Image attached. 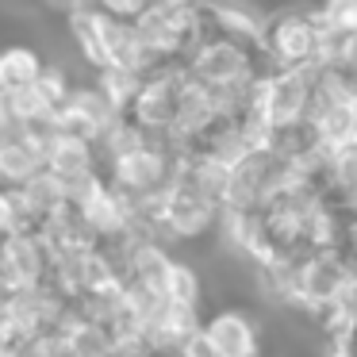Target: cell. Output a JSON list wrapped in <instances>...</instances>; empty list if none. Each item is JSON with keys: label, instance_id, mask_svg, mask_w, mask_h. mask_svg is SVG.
Segmentation results:
<instances>
[{"label": "cell", "instance_id": "cell-12", "mask_svg": "<svg viewBox=\"0 0 357 357\" xmlns=\"http://www.w3.org/2000/svg\"><path fill=\"white\" fill-rule=\"evenodd\" d=\"M208 20H211V31L227 35L242 47H257L269 12L254 8V4H208Z\"/></svg>", "mask_w": 357, "mask_h": 357}, {"label": "cell", "instance_id": "cell-10", "mask_svg": "<svg viewBox=\"0 0 357 357\" xmlns=\"http://www.w3.org/2000/svg\"><path fill=\"white\" fill-rule=\"evenodd\" d=\"M43 169L54 173L58 181H77V177H85V173L100 169V165H96L93 142H81V139H73V135H62V131L50 127L47 142H43Z\"/></svg>", "mask_w": 357, "mask_h": 357}, {"label": "cell", "instance_id": "cell-8", "mask_svg": "<svg viewBox=\"0 0 357 357\" xmlns=\"http://www.w3.org/2000/svg\"><path fill=\"white\" fill-rule=\"evenodd\" d=\"M112 119H116V112L108 108V100L96 93L93 81L81 77V81H73L70 96H66V104L54 112V123L50 127L62 131V135H73V139H81V142H96Z\"/></svg>", "mask_w": 357, "mask_h": 357}, {"label": "cell", "instance_id": "cell-14", "mask_svg": "<svg viewBox=\"0 0 357 357\" xmlns=\"http://www.w3.org/2000/svg\"><path fill=\"white\" fill-rule=\"evenodd\" d=\"M16 196L24 200V208L35 215V223H39V227L70 204V200H66V181H58L54 173H47V169L35 173L24 188H16Z\"/></svg>", "mask_w": 357, "mask_h": 357}, {"label": "cell", "instance_id": "cell-3", "mask_svg": "<svg viewBox=\"0 0 357 357\" xmlns=\"http://www.w3.org/2000/svg\"><path fill=\"white\" fill-rule=\"evenodd\" d=\"M315 43L319 31L307 20V8H280L269 12L257 50L273 70H300V66L315 62Z\"/></svg>", "mask_w": 357, "mask_h": 357}, {"label": "cell", "instance_id": "cell-22", "mask_svg": "<svg viewBox=\"0 0 357 357\" xmlns=\"http://www.w3.org/2000/svg\"><path fill=\"white\" fill-rule=\"evenodd\" d=\"M4 93H8V89H4V85H0V96H4Z\"/></svg>", "mask_w": 357, "mask_h": 357}, {"label": "cell", "instance_id": "cell-20", "mask_svg": "<svg viewBox=\"0 0 357 357\" xmlns=\"http://www.w3.org/2000/svg\"><path fill=\"white\" fill-rule=\"evenodd\" d=\"M323 354L326 357H357L354 354V342H349V346H323Z\"/></svg>", "mask_w": 357, "mask_h": 357}, {"label": "cell", "instance_id": "cell-5", "mask_svg": "<svg viewBox=\"0 0 357 357\" xmlns=\"http://www.w3.org/2000/svg\"><path fill=\"white\" fill-rule=\"evenodd\" d=\"M323 66L307 62L300 70H273L269 77V100H265V123L277 135L284 131H303V116H307L311 85H315Z\"/></svg>", "mask_w": 357, "mask_h": 357}, {"label": "cell", "instance_id": "cell-13", "mask_svg": "<svg viewBox=\"0 0 357 357\" xmlns=\"http://www.w3.org/2000/svg\"><path fill=\"white\" fill-rule=\"evenodd\" d=\"M162 296L169 307H185V311H204V277L192 261L173 254L169 269L162 277Z\"/></svg>", "mask_w": 357, "mask_h": 357}, {"label": "cell", "instance_id": "cell-19", "mask_svg": "<svg viewBox=\"0 0 357 357\" xmlns=\"http://www.w3.org/2000/svg\"><path fill=\"white\" fill-rule=\"evenodd\" d=\"M334 254L349 265V273H357V215L338 219V234H334Z\"/></svg>", "mask_w": 357, "mask_h": 357}, {"label": "cell", "instance_id": "cell-2", "mask_svg": "<svg viewBox=\"0 0 357 357\" xmlns=\"http://www.w3.org/2000/svg\"><path fill=\"white\" fill-rule=\"evenodd\" d=\"M219 211L211 200H204L192 185L173 177V185L162 192V238L165 246H200L211 242L219 231Z\"/></svg>", "mask_w": 357, "mask_h": 357}, {"label": "cell", "instance_id": "cell-17", "mask_svg": "<svg viewBox=\"0 0 357 357\" xmlns=\"http://www.w3.org/2000/svg\"><path fill=\"white\" fill-rule=\"evenodd\" d=\"M89 81L96 85V93L108 100V108L116 112V116H127V108H131V100H135V93H139V85H142V77H135V73H127V70H100V73H89Z\"/></svg>", "mask_w": 357, "mask_h": 357}, {"label": "cell", "instance_id": "cell-11", "mask_svg": "<svg viewBox=\"0 0 357 357\" xmlns=\"http://www.w3.org/2000/svg\"><path fill=\"white\" fill-rule=\"evenodd\" d=\"M43 173V154L20 127H12L8 135H0V188H24L27 181Z\"/></svg>", "mask_w": 357, "mask_h": 357}, {"label": "cell", "instance_id": "cell-18", "mask_svg": "<svg viewBox=\"0 0 357 357\" xmlns=\"http://www.w3.org/2000/svg\"><path fill=\"white\" fill-rule=\"evenodd\" d=\"M73 73H70V66L66 62H43V70H39V81H35V89H39L43 96H47V104L50 108H62L66 104V96H70V89H73Z\"/></svg>", "mask_w": 357, "mask_h": 357}, {"label": "cell", "instance_id": "cell-9", "mask_svg": "<svg viewBox=\"0 0 357 357\" xmlns=\"http://www.w3.org/2000/svg\"><path fill=\"white\" fill-rule=\"evenodd\" d=\"M200 334L215 357H261V326L238 307H215L200 319Z\"/></svg>", "mask_w": 357, "mask_h": 357}, {"label": "cell", "instance_id": "cell-4", "mask_svg": "<svg viewBox=\"0 0 357 357\" xmlns=\"http://www.w3.org/2000/svg\"><path fill=\"white\" fill-rule=\"evenodd\" d=\"M188 81L185 66L181 62H169L162 66L158 73L142 77L139 93H135L131 108H127V123L139 127L146 139H165L173 127V108H177V93L181 85Z\"/></svg>", "mask_w": 357, "mask_h": 357}, {"label": "cell", "instance_id": "cell-6", "mask_svg": "<svg viewBox=\"0 0 357 357\" xmlns=\"http://www.w3.org/2000/svg\"><path fill=\"white\" fill-rule=\"evenodd\" d=\"M47 273H50V254L39 234H8V238H0V288H4V296L43 288Z\"/></svg>", "mask_w": 357, "mask_h": 357}, {"label": "cell", "instance_id": "cell-1", "mask_svg": "<svg viewBox=\"0 0 357 357\" xmlns=\"http://www.w3.org/2000/svg\"><path fill=\"white\" fill-rule=\"evenodd\" d=\"M261 70H273L261 58L257 47H242V43L227 39V35L211 31L200 47L192 50V58L185 62V73L192 85H200L204 93H234L246 89Z\"/></svg>", "mask_w": 357, "mask_h": 357}, {"label": "cell", "instance_id": "cell-15", "mask_svg": "<svg viewBox=\"0 0 357 357\" xmlns=\"http://www.w3.org/2000/svg\"><path fill=\"white\" fill-rule=\"evenodd\" d=\"M47 58L39 54V50L24 47V43H16V47H4L0 50V85L8 89H27L39 81V70Z\"/></svg>", "mask_w": 357, "mask_h": 357}, {"label": "cell", "instance_id": "cell-16", "mask_svg": "<svg viewBox=\"0 0 357 357\" xmlns=\"http://www.w3.org/2000/svg\"><path fill=\"white\" fill-rule=\"evenodd\" d=\"M4 104H8L12 127H50L54 123V108H50L47 96H43L35 85L12 89V93L4 96Z\"/></svg>", "mask_w": 357, "mask_h": 357}, {"label": "cell", "instance_id": "cell-21", "mask_svg": "<svg viewBox=\"0 0 357 357\" xmlns=\"http://www.w3.org/2000/svg\"><path fill=\"white\" fill-rule=\"evenodd\" d=\"M4 300H8V296H4V288H0V311H4Z\"/></svg>", "mask_w": 357, "mask_h": 357}, {"label": "cell", "instance_id": "cell-7", "mask_svg": "<svg viewBox=\"0 0 357 357\" xmlns=\"http://www.w3.org/2000/svg\"><path fill=\"white\" fill-rule=\"evenodd\" d=\"M296 261V292H300V311L315 315L319 307L334 300L342 284L349 280V265L342 261L334 250H315V254H300Z\"/></svg>", "mask_w": 357, "mask_h": 357}]
</instances>
